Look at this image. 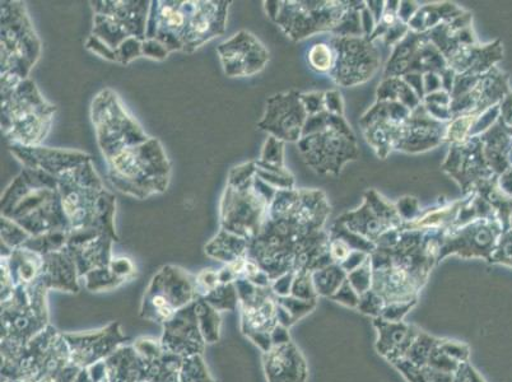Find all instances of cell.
<instances>
[{"label": "cell", "instance_id": "cell-1", "mask_svg": "<svg viewBox=\"0 0 512 382\" xmlns=\"http://www.w3.org/2000/svg\"><path fill=\"white\" fill-rule=\"evenodd\" d=\"M316 133L304 135L299 149L306 165L320 175L338 176L348 162L360 158L357 139L344 116L323 111L311 118Z\"/></svg>", "mask_w": 512, "mask_h": 382}, {"label": "cell", "instance_id": "cell-2", "mask_svg": "<svg viewBox=\"0 0 512 382\" xmlns=\"http://www.w3.org/2000/svg\"><path fill=\"white\" fill-rule=\"evenodd\" d=\"M71 363L63 333L49 325L27 346L2 354V381L36 382Z\"/></svg>", "mask_w": 512, "mask_h": 382}, {"label": "cell", "instance_id": "cell-3", "mask_svg": "<svg viewBox=\"0 0 512 382\" xmlns=\"http://www.w3.org/2000/svg\"><path fill=\"white\" fill-rule=\"evenodd\" d=\"M198 298L195 277L183 269L165 267L153 277L144 293L139 314L142 319L162 325Z\"/></svg>", "mask_w": 512, "mask_h": 382}, {"label": "cell", "instance_id": "cell-4", "mask_svg": "<svg viewBox=\"0 0 512 382\" xmlns=\"http://www.w3.org/2000/svg\"><path fill=\"white\" fill-rule=\"evenodd\" d=\"M240 298L241 330L262 351L273 347L272 332L278 324V301L268 287L237 279L235 282Z\"/></svg>", "mask_w": 512, "mask_h": 382}, {"label": "cell", "instance_id": "cell-5", "mask_svg": "<svg viewBox=\"0 0 512 382\" xmlns=\"http://www.w3.org/2000/svg\"><path fill=\"white\" fill-rule=\"evenodd\" d=\"M330 45L335 64L330 72L338 86L353 87L369 81L380 67L379 51L365 36H334Z\"/></svg>", "mask_w": 512, "mask_h": 382}, {"label": "cell", "instance_id": "cell-6", "mask_svg": "<svg viewBox=\"0 0 512 382\" xmlns=\"http://www.w3.org/2000/svg\"><path fill=\"white\" fill-rule=\"evenodd\" d=\"M277 22L293 40H302L318 32L338 29L351 3L348 2H290L285 3Z\"/></svg>", "mask_w": 512, "mask_h": 382}, {"label": "cell", "instance_id": "cell-7", "mask_svg": "<svg viewBox=\"0 0 512 382\" xmlns=\"http://www.w3.org/2000/svg\"><path fill=\"white\" fill-rule=\"evenodd\" d=\"M504 231L496 218H477L463 226L450 227L440 239L437 262L450 254L465 259L483 258L488 262Z\"/></svg>", "mask_w": 512, "mask_h": 382}, {"label": "cell", "instance_id": "cell-8", "mask_svg": "<svg viewBox=\"0 0 512 382\" xmlns=\"http://www.w3.org/2000/svg\"><path fill=\"white\" fill-rule=\"evenodd\" d=\"M2 354L12 353L27 346L32 339L50 325L32 309L25 287H16L8 300L2 302Z\"/></svg>", "mask_w": 512, "mask_h": 382}, {"label": "cell", "instance_id": "cell-9", "mask_svg": "<svg viewBox=\"0 0 512 382\" xmlns=\"http://www.w3.org/2000/svg\"><path fill=\"white\" fill-rule=\"evenodd\" d=\"M338 222H341L348 231L374 244L388 232L400 230L404 225L397 206L386 202L385 198L374 190L367 191L360 208L343 214Z\"/></svg>", "mask_w": 512, "mask_h": 382}, {"label": "cell", "instance_id": "cell-10", "mask_svg": "<svg viewBox=\"0 0 512 382\" xmlns=\"http://www.w3.org/2000/svg\"><path fill=\"white\" fill-rule=\"evenodd\" d=\"M412 110L395 101H377L362 116L361 125L366 141L375 149L377 156L386 158L397 147Z\"/></svg>", "mask_w": 512, "mask_h": 382}, {"label": "cell", "instance_id": "cell-11", "mask_svg": "<svg viewBox=\"0 0 512 382\" xmlns=\"http://www.w3.org/2000/svg\"><path fill=\"white\" fill-rule=\"evenodd\" d=\"M63 337L72 363L79 368H88L105 361L128 340L118 321L90 332L64 333Z\"/></svg>", "mask_w": 512, "mask_h": 382}, {"label": "cell", "instance_id": "cell-12", "mask_svg": "<svg viewBox=\"0 0 512 382\" xmlns=\"http://www.w3.org/2000/svg\"><path fill=\"white\" fill-rule=\"evenodd\" d=\"M442 170L453 177L465 194L472 193L479 181L496 175L484 157L483 142L479 135L463 143L453 144Z\"/></svg>", "mask_w": 512, "mask_h": 382}, {"label": "cell", "instance_id": "cell-13", "mask_svg": "<svg viewBox=\"0 0 512 382\" xmlns=\"http://www.w3.org/2000/svg\"><path fill=\"white\" fill-rule=\"evenodd\" d=\"M309 118L299 92L291 91L269 99L267 114L260 127L276 135L277 139L299 142Z\"/></svg>", "mask_w": 512, "mask_h": 382}, {"label": "cell", "instance_id": "cell-14", "mask_svg": "<svg viewBox=\"0 0 512 382\" xmlns=\"http://www.w3.org/2000/svg\"><path fill=\"white\" fill-rule=\"evenodd\" d=\"M161 343L166 352L176 356H203L207 343L199 329L195 301L162 324Z\"/></svg>", "mask_w": 512, "mask_h": 382}, {"label": "cell", "instance_id": "cell-15", "mask_svg": "<svg viewBox=\"0 0 512 382\" xmlns=\"http://www.w3.org/2000/svg\"><path fill=\"white\" fill-rule=\"evenodd\" d=\"M448 125L432 118L421 104L404 124L402 138L395 149L408 153L425 152L445 141Z\"/></svg>", "mask_w": 512, "mask_h": 382}, {"label": "cell", "instance_id": "cell-16", "mask_svg": "<svg viewBox=\"0 0 512 382\" xmlns=\"http://www.w3.org/2000/svg\"><path fill=\"white\" fill-rule=\"evenodd\" d=\"M263 366L268 382H305L307 368L295 344L273 346L264 353Z\"/></svg>", "mask_w": 512, "mask_h": 382}, {"label": "cell", "instance_id": "cell-17", "mask_svg": "<svg viewBox=\"0 0 512 382\" xmlns=\"http://www.w3.org/2000/svg\"><path fill=\"white\" fill-rule=\"evenodd\" d=\"M78 268L73 255L68 249L57 251L44 256V268L41 278L49 290L77 293Z\"/></svg>", "mask_w": 512, "mask_h": 382}, {"label": "cell", "instance_id": "cell-18", "mask_svg": "<svg viewBox=\"0 0 512 382\" xmlns=\"http://www.w3.org/2000/svg\"><path fill=\"white\" fill-rule=\"evenodd\" d=\"M379 340L377 351L393 363L402 360L411 348L418 333H413L411 326L400 321H389L383 318L375 320Z\"/></svg>", "mask_w": 512, "mask_h": 382}, {"label": "cell", "instance_id": "cell-19", "mask_svg": "<svg viewBox=\"0 0 512 382\" xmlns=\"http://www.w3.org/2000/svg\"><path fill=\"white\" fill-rule=\"evenodd\" d=\"M107 377L110 382H146L148 362L139 356L133 344H124L106 358Z\"/></svg>", "mask_w": 512, "mask_h": 382}, {"label": "cell", "instance_id": "cell-20", "mask_svg": "<svg viewBox=\"0 0 512 382\" xmlns=\"http://www.w3.org/2000/svg\"><path fill=\"white\" fill-rule=\"evenodd\" d=\"M479 138L483 142L484 157L492 171L496 175H501L510 169L511 130L501 116L491 128L479 135Z\"/></svg>", "mask_w": 512, "mask_h": 382}, {"label": "cell", "instance_id": "cell-21", "mask_svg": "<svg viewBox=\"0 0 512 382\" xmlns=\"http://www.w3.org/2000/svg\"><path fill=\"white\" fill-rule=\"evenodd\" d=\"M463 12L462 8L451 3L428 4V6L422 7L418 9L417 13H414L412 20L408 23L409 30L418 32V34H425L426 31L434 30L442 23L463 16Z\"/></svg>", "mask_w": 512, "mask_h": 382}, {"label": "cell", "instance_id": "cell-22", "mask_svg": "<svg viewBox=\"0 0 512 382\" xmlns=\"http://www.w3.org/2000/svg\"><path fill=\"white\" fill-rule=\"evenodd\" d=\"M377 101L399 102L412 111L422 104L416 91L403 78H385L377 91Z\"/></svg>", "mask_w": 512, "mask_h": 382}, {"label": "cell", "instance_id": "cell-23", "mask_svg": "<svg viewBox=\"0 0 512 382\" xmlns=\"http://www.w3.org/2000/svg\"><path fill=\"white\" fill-rule=\"evenodd\" d=\"M184 358L166 352L158 360L148 362L146 382H179Z\"/></svg>", "mask_w": 512, "mask_h": 382}, {"label": "cell", "instance_id": "cell-24", "mask_svg": "<svg viewBox=\"0 0 512 382\" xmlns=\"http://www.w3.org/2000/svg\"><path fill=\"white\" fill-rule=\"evenodd\" d=\"M195 312H197L200 332H202L206 343H217L221 338V312L213 309L203 298H198L195 301Z\"/></svg>", "mask_w": 512, "mask_h": 382}, {"label": "cell", "instance_id": "cell-25", "mask_svg": "<svg viewBox=\"0 0 512 382\" xmlns=\"http://www.w3.org/2000/svg\"><path fill=\"white\" fill-rule=\"evenodd\" d=\"M346 270L339 264H330L328 267L315 270L313 282L315 291L323 296H334L347 281Z\"/></svg>", "mask_w": 512, "mask_h": 382}, {"label": "cell", "instance_id": "cell-26", "mask_svg": "<svg viewBox=\"0 0 512 382\" xmlns=\"http://www.w3.org/2000/svg\"><path fill=\"white\" fill-rule=\"evenodd\" d=\"M200 298H203L218 312L236 311L240 307L239 293H237L235 283H221L208 295Z\"/></svg>", "mask_w": 512, "mask_h": 382}, {"label": "cell", "instance_id": "cell-27", "mask_svg": "<svg viewBox=\"0 0 512 382\" xmlns=\"http://www.w3.org/2000/svg\"><path fill=\"white\" fill-rule=\"evenodd\" d=\"M179 382H218L208 370L202 354L184 358Z\"/></svg>", "mask_w": 512, "mask_h": 382}, {"label": "cell", "instance_id": "cell-28", "mask_svg": "<svg viewBox=\"0 0 512 382\" xmlns=\"http://www.w3.org/2000/svg\"><path fill=\"white\" fill-rule=\"evenodd\" d=\"M307 62L315 72H332L335 64L333 46L327 43H318L311 46L309 53H307Z\"/></svg>", "mask_w": 512, "mask_h": 382}, {"label": "cell", "instance_id": "cell-29", "mask_svg": "<svg viewBox=\"0 0 512 382\" xmlns=\"http://www.w3.org/2000/svg\"><path fill=\"white\" fill-rule=\"evenodd\" d=\"M85 277L86 288L91 292L110 291L124 283L111 272L109 267L92 270Z\"/></svg>", "mask_w": 512, "mask_h": 382}, {"label": "cell", "instance_id": "cell-30", "mask_svg": "<svg viewBox=\"0 0 512 382\" xmlns=\"http://www.w3.org/2000/svg\"><path fill=\"white\" fill-rule=\"evenodd\" d=\"M488 263L505 265L512 268V228L502 232L498 240L496 249L493 251Z\"/></svg>", "mask_w": 512, "mask_h": 382}, {"label": "cell", "instance_id": "cell-31", "mask_svg": "<svg viewBox=\"0 0 512 382\" xmlns=\"http://www.w3.org/2000/svg\"><path fill=\"white\" fill-rule=\"evenodd\" d=\"M291 295L300 300L314 301L316 292L309 270L297 272L296 277L293 278Z\"/></svg>", "mask_w": 512, "mask_h": 382}, {"label": "cell", "instance_id": "cell-32", "mask_svg": "<svg viewBox=\"0 0 512 382\" xmlns=\"http://www.w3.org/2000/svg\"><path fill=\"white\" fill-rule=\"evenodd\" d=\"M133 347L136 348L139 356L147 362L156 361L165 353L161 339L157 340L151 337L138 338L136 342L133 343Z\"/></svg>", "mask_w": 512, "mask_h": 382}, {"label": "cell", "instance_id": "cell-33", "mask_svg": "<svg viewBox=\"0 0 512 382\" xmlns=\"http://www.w3.org/2000/svg\"><path fill=\"white\" fill-rule=\"evenodd\" d=\"M195 282H197L199 298L204 297L213 291L214 288L220 286V274L212 272V270H204V272L195 277Z\"/></svg>", "mask_w": 512, "mask_h": 382}, {"label": "cell", "instance_id": "cell-34", "mask_svg": "<svg viewBox=\"0 0 512 382\" xmlns=\"http://www.w3.org/2000/svg\"><path fill=\"white\" fill-rule=\"evenodd\" d=\"M325 93L313 92L301 95L302 104H304L307 115H316L325 111Z\"/></svg>", "mask_w": 512, "mask_h": 382}, {"label": "cell", "instance_id": "cell-35", "mask_svg": "<svg viewBox=\"0 0 512 382\" xmlns=\"http://www.w3.org/2000/svg\"><path fill=\"white\" fill-rule=\"evenodd\" d=\"M109 268L116 277L120 278L121 281L124 282L127 281V279L132 278L134 276V272H136L132 262L125 258L111 260Z\"/></svg>", "mask_w": 512, "mask_h": 382}, {"label": "cell", "instance_id": "cell-36", "mask_svg": "<svg viewBox=\"0 0 512 382\" xmlns=\"http://www.w3.org/2000/svg\"><path fill=\"white\" fill-rule=\"evenodd\" d=\"M325 111L330 114L344 116L343 101L341 93L337 91H330L325 93Z\"/></svg>", "mask_w": 512, "mask_h": 382}, {"label": "cell", "instance_id": "cell-37", "mask_svg": "<svg viewBox=\"0 0 512 382\" xmlns=\"http://www.w3.org/2000/svg\"><path fill=\"white\" fill-rule=\"evenodd\" d=\"M453 382H484L482 377L477 374L473 367H469L467 363H462L453 376Z\"/></svg>", "mask_w": 512, "mask_h": 382}, {"label": "cell", "instance_id": "cell-38", "mask_svg": "<svg viewBox=\"0 0 512 382\" xmlns=\"http://www.w3.org/2000/svg\"><path fill=\"white\" fill-rule=\"evenodd\" d=\"M497 181L502 193L512 199V167L507 169L504 174L498 175Z\"/></svg>", "mask_w": 512, "mask_h": 382}, {"label": "cell", "instance_id": "cell-39", "mask_svg": "<svg viewBox=\"0 0 512 382\" xmlns=\"http://www.w3.org/2000/svg\"><path fill=\"white\" fill-rule=\"evenodd\" d=\"M74 382H93L90 374V370L88 368H81L79 370L78 375L76 376V380Z\"/></svg>", "mask_w": 512, "mask_h": 382}, {"label": "cell", "instance_id": "cell-40", "mask_svg": "<svg viewBox=\"0 0 512 382\" xmlns=\"http://www.w3.org/2000/svg\"><path fill=\"white\" fill-rule=\"evenodd\" d=\"M511 130V146H510V152H509V162H510V167H512V128H510Z\"/></svg>", "mask_w": 512, "mask_h": 382}, {"label": "cell", "instance_id": "cell-41", "mask_svg": "<svg viewBox=\"0 0 512 382\" xmlns=\"http://www.w3.org/2000/svg\"><path fill=\"white\" fill-rule=\"evenodd\" d=\"M510 227L512 228V214H511V217H510Z\"/></svg>", "mask_w": 512, "mask_h": 382}]
</instances>
